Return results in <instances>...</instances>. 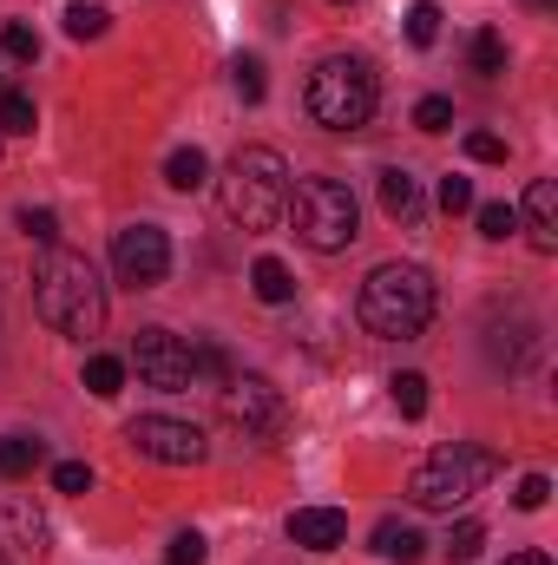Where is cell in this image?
<instances>
[{
  "instance_id": "cell-1",
  "label": "cell",
  "mask_w": 558,
  "mask_h": 565,
  "mask_svg": "<svg viewBox=\"0 0 558 565\" xmlns=\"http://www.w3.org/2000/svg\"><path fill=\"white\" fill-rule=\"evenodd\" d=\"M33 309H40L46 329L86 342V335L106 329V282H99V270H93L86 257H73V250H46L40 277H33Z\"/></svg>"
},
{
  "instance_id": "cell-2",
  "label": "cell",
  "mask_w": 558,
  "mask_h": 565,
  "mask_svg": "<svg viewBox=\"0 0 558 565\" xmlns=\"http://www.w3.org/2000/svg\"><path fill=\"white\" fill-rule=\"evenodd\" d=\"M433 302L440 296H433V277L420 264H382V270H368V282H362L355 316L382 342H415L420 329L433 322Z\"/></svg>"
},
{
  "instance_id": "cell-3",
  "label": "cell",
  "mask_w": 558,
  "mask_h": 565,
  "mask_svg": "<svg viewBox=\"0 0 558 565\" xmlns=\"http://www.w3.org/2000/svg\"><path fill=\"white\" fill-rule=\"evenodd\" d=\"M289 211V164L277 145H244L224 171V217L237 231H277Z\"/></svg>"
},
{
  "instance_id": "cell-4",
  "label": "cell",
  "mask_w": 558,
  "mask_h": 565,
  "mask_svg": "<svg viewBox=\"0 0 558 565\" xmlns=\"http://www.w3.org/2000/svg\"><path fill=\"white\" fill-rule=\"evenodd\" d=\"M289 224H296V237L309 244V250H348L355 237H362V204H355V191L342 184V178H302L296 191H289V211H282Z\"/></svg>"
},
{
  "instance_id": "cell-5",
  "label": "cell",
  "mask_w": 558,
  "mask_h": 565,
  "mask_svg": "<svg viewBox=\"0 0 558 565\" xmlns=\"http://www.w3.org/2000/svg\"><path fill=\"white\" fill-rule=\"evenodd\" d=\"M493 473H500V454L453 440V447H433V454L415 467L408 500H415L420 513H453V507H466V500H473Z\"/></svg>"
},
{
  "instance_id": "cell-6",
  "label": "cell",
  "mask_w": 558,
  "mask_h": 565,
  "mask_svg": "<svg viewBox=\"0 0 558 565\" xmlns=\"http://www.w3.org/2000/svg\"><path fill=\"white\" fill-rule=\"evenodd\" d=\"M309 119L322 126V132H362L368 119H375V73L362 66V60H348V53H335V60H322L315 73H309Z\"/></svg>"
},
{
  "instance_id": "cell-7",
  "label": "cell",
  "mask_w": 558,
  "mask_h": 565,
  "mask_svg": "<svg viewBox=\"0 0 558 565\" xmlns=\"http://www.w3.org/2000/svg\"><path fill=\"white\" fill-rule=\"evenodd\" d=\"M132 369H139L144 388H158V395L197 388V349L184 335H171V329H139L132 335Z\"/></svg>"
},
{
  "instance_id": "cell-8",
  "label": "cell",
  "mask_w": 558,
  "mask_h": 565,
  "mask_svg": "<svg viewBox=\"0 0 558 565\" xmlns=\"http://www.w3.org/2000/svg\"><path fill=\"white\" fill-rule=\"evenodd\" d=\"M224 422L237 427L244 440H277L289 408H282V388L270 375H230L224 382Z\"/></svg>"
},
{
  "instance_id": "cell-9",
  "label": "cell",
  "mask_w": 558,
  "mask_h": 565,
  "mask_svg": "<svg viewBox=\"0 0 558 565\" xmlns=\"http://www.w3.org/2000/svg\"><path fill=\"white\" fill-rule=\"evenodd\" d=\"M126 447L158 460V467H197L211 447H204V427L197 422H171V415H139L126 427Z\"/></svg>"
},
{
  "instance_id": "cell-10",
  "label": "cell",
  "mask_w": 558,
  "mask_h": 565,
  "mask_svg": "<svg viewBox=\"0 0 558 565\" xmlns=\"http://www.w3.org/2000/svg\"><path fill=\"white\" fill-rule=\"evenodd\" d=\"M112 277L126 282V289H158V282L171 277V237L158 224H126L112 237Z\"/></svg>"
},
{
  "instance_id": "cell-11",
  "label": "cell",
  "mask_w": 558,
  "mask_h": 565,
  "mask_svg": "<svg viewBox=\"0 0 558 565\" xmlns=\"http://www.w3.org/2000/svg\"><path fill=\"white\" fill-rule=\"evenodd\" d=\"M289 540H296L302 553H335V546L348 540V513H342V507H296V513H289Z\"/></svg>"
},
{
  "instance_id": "cell-12",
  "label": "cell",
  "mask_w": 558,
  "mask_h": 565,
  "mask_svg": "<svg viewBox=\"0 0 558 565\" xmlns=\"http://www.w3.org/2000/svg\"><path fill=\"white\" fill-rule=\"evenodd\" d=\"M519 217H526L533 250H546V257H552V250H558V184H552V178H533V184H526V211H519Z\"/></svg>"
},
{
  "instance_id": "cell-13",
  "label": "cell",
  "mask_w": 558,
  "mask_h": 565,
  "mask_svg": "<svg viewBox=\"0 0 558 565\" xmlns=\"http://www.w3.org/2000/svg\"><path fill=\"white\" fill-rule=\"evenodd\" d=\"M382 211L395 217V224H408L415 231L420 217H427V198H420V184H415V171H382Z\"/></svg>"
},
{
  "instance_id": "cell-14",
  "label": "cell",
  "mask_w": 558,
  "mask_h": 565,
  "mask_svg": "<svg viewBox=\"0 0 558 565\" xmlns=\"http://www.w3.org/2000/svg\"><path fill=\"white\" fill-rule=\"evenodd\" d=\"M368 553H382V559H395V565H415L427 553V540H420V526H408V520H382Z\"/></svg>"
},
{
  "instance_id": "cell-15",
  "label": "cell",
  "mask_w": 558,
  "mask_h": 565,
  "mask_svg": "<svg viewBox=\"0 0 558 565\" xmlns=\"http://www.w3.org/2000/svg\"><path fill=\"white\" fill-rule=\"evenodd\" d=\"M164 184H171V191H204V184H211V158H204L197 145H178V151L164 158Z\"/></svg>"
},
{
  "instance_id": "cell-16",
  "label": "cell",
  "mask_w": 558,
  "mask_h": 565,
  "mask_svg": "<svg viewBox=\"0 0 558 565\" xmlns=\"http://www.w3.org/2000/svg\"><path fill=\"white\" fill-rule=\"evenodd\" d=\"M40 440L33 434H0V480H26L33 467H40Z\"/></svg>"
},
{
  "instance_id": "cell-17",
  "label": "cell",
  "mask_w": 558,
  "mask_h": 565,
  "mask_svg": "<svg viewBox=\"0 0 558 565\" xmlns=\"http://www.w3.org/2000/svg\"><path fill=\"white\" fill-rule=\"evenodd\" d=\"M250 289H257L264 302H289V296H296V277H289V264H277V257H257V264H250Z\"/></svg>"
},
{
  "instance_id": "cell-18",
  "label": "cell",
  "mask_w": 558,
  "mask_h": 565,
  "mask_svg": "<svg viewBox=\"0 0 558 565\" xmlns=\"http://www.w3.org/2000/svg\"><path fill=\"white\" fill-rule=\"evenodd\" d=\"M33 126H40V113H33V93H13V86H0V132L26 139Z\"/></svg>"
},
{
  "instance_id": "cell-19",
  "label": "cell",
  "mask_w": 558,
  "mask_h": 565,
  "mask_svg": "<svg viewBox=\"0 0 558 565\" xmlns=\"http://www.w3.org/2000/svg\"><path fill=\"white\" fill-rule=\"evenodd\" d=\"M473 73H486V79L506 73V33H500V26H480V33H473Z\"/></svg>"
},
{
  "instance_id": "cell-20",
  "label": "cell",
  "mask_w": 558,
  "mask_h": 565,
  "mask_svg": "<svg viewBox=\"0 0 558 565\" xmlns=\"http://www.w3.org/2000/svg\"><path fill=\"white\" fill-rule=\"evenodd\" d=\"M86 388H93L99 402H112V395L126 388V362H119V355H93V362H86Z\"/></svg>"
},
{
  "instance_id": "cell-21",
  "label": "cell",
  "mask_w": 558,
  "mask_h": 565,
  "mask_svg": "<svg viewBox=\"0 0 558 565\" xmlns=\"http://www.w3.org/2000/svg\"><path fill=\"white\" fill-rule=\"evenodd\" d=\"M230 79H237V99H244V106H264L270 79H264V60H257V53H244V60L230 66Z\"/></svg>"
},
{
  "instance_id": "cell-22",
  "label": "cell",
  "mask_w": 558,
  "mask_h": 565,
  "mask_svg": "<svg viewBox=\"0 0 558 565\" xmlns=\"http://www.w3.org/2000/svg\"><path fill=\"white\" fill-rule=\"evenodd\" d=\"M388 395H395V408H401L408 422L427 415V375H415V369H408V375H395V382H388Z\"/></svg>"
},
{
  "instance_id": "cell-23",
  "label": "cell",
  "mask_w": 558,
  "mask_h": 565,
  "mask_svg": "<svg viewBox=\"0 0 558 565\" xmlns=\"http://www.w3.org/2000/svg\"><path fill=\"white\" fill-rule=\"evenodd\" d=\"M473 217H480V237H493V244H506L519 231V211L513 204H473Z\"/></svg>"
},
{
  "instance_id": "cell-24",
  "label": "cell",
  "mask_w": 558,
  "mask_h": 565,
  "mask_svg": "<svg viewBox=\"0 0 558 565\" xmlns=\"http://www.w3.org/2000/svg\"><path fill=\"white\" fill-rule=\"evenodd\" d=\"M106 20H112V13H106V7H93V0L66 7V33H73V40H99V33H106Z\"/></svg>"
},
{
  "instance_id": "cell-25",
  "label": "cell",
  "mask_w": 558,
  "mask_h": 565,
  "mask_svg": "<svg viewBox=\"0 0 558 565\" xmlns=\"http://www.w3.org/2000/svg\"><path fill=\"white\" fill-rule=\"evenodd\" d=\"M0 53H7V60H40V33H33L26 20H7V26H0Z\"/></svg>"
},
{
  "instance_id": "cell-26",
  "label": "cell",
  "mask_w": 558,
  "mask_h": 565,
  "mask_svg": "<svg viewBox=\"0 0 558 565\" xmlns=\"http://www.w3.org/2000/svg\"><path fill=\"white\" fill-rule=\"evenodd\" d=\"M408 40H415V46H433V40H440V7H433V0H415V7H408Z\"/></svg>"
},
{
  "instance_id": "cell-27",
  "label": "cell",
  "mask_w": 558,
  "mask_h": 565,
  "mask_svg": "<svg viewBox=\"0 0 558 565\" xmlns=\"http://www.w3.org/2000/svg\"><path fill=\"white\" fill-rule=\"evenodd\" d=\"M415 126H420V132H453V99L427 93V99L415 106Z\"/></svg>"
},
{
  "instance_id": "cell-28",
  "label": "cell",
  "mask_w": 558,
  "mask_h": 565,
  "mask_svg": "<svg viewBox=\"0 0 558 565\" xmlns=\"http://www.w3.org/2000/svg\"><path fill=\"white\" fill-rule=\"evenodd\" d=\"M480 546H486V526L480 520H460L453 540H447V559H480Z\"/></svg>"
},
{
  "instance_id": "cell-29",
  "label": "cell",
  "mask_w": 558,
  "mask_h": 565,
  "mask_svg": "<svg viewBox=\"0 0 558 565\" xmlns=\"http://www.w3.org/2000/svg\"><path fill=\"white\" fill-rule=\"evenodd\" d=\"M20 231H26V237H33L40 250H53V237H60V217H53V211H33V204H26V211H20Z\"/></svg>"
},
{
  "instance_id": "cell-30",
  "label": "cell",
  "mask_w": 558,
  "mask_h": 565,
  "mask_svg": "<svg viewBox=\"0 0 558 565\" xmlns=\"http://www.w3.org/2000/svg\"><path fill=\"white\" fill-rule=\"evenodd\" d=\"M546 500H552V480H546V473H526V480L513 487V507H519V513H539Z\"/></svg>"
},
{
  "instance_id": "cell-31",
  "label": "cell",
  "mask_w": 558,
  "mask_h": 565,
  "mask_svg": "<svg viewBox=\"0 0 558 565\" xmlns=\"http://www.w3.org/2000/svg\"><path fill=\"white\" fill-rule=\"evenodd\" d=\"M440 211H447V217H460V211H473V184H466L460 171H453V178H440Z\"/></svg>"
},
{
  "instance_id": "cell-32",
  "label": "cell",
  "mask_w": 558,
  "mask_h": 565,
  "mask_svg": "<svg viewBox=\"0 0 558 565\" xmlns=\"http://www.w3.org/2000/svg\"><path fill=\"white\" fill-rule=\"evenodd\" d=\"M93 487V467L86 460H60L53 467V493H86Z\"/></svg>"
},
{
  "instance_id": "cell-33",
  "label": "cell",
  "mask_w": 558,
  "mask_h": 565,
  "mask_svg": "<svg viewBox=\"0 0 558 565\" xmlns=\"http://www.w3.org/2000/svg\"><path fill=\"white\" fill-rule=\"evenodd\" d=\"M7 520H13V533H20L33 553L46 546V520H40V513H26V507H7Z\"/></svg>"
},
{
  "instance_id": "cell-34",
  "label": "cell",
  "mask_w": 558,
  "mask_h": 565,
  "mask_svg": "<svg viewBox=\"0 0 558 565\" xmlns=\"http://www.w3.org/2000/svg\"><path fill=\"white\" fill-rule=\"evenodd\" d=\"M466 158H480V164H506V139H493V132H466Z\"/></svg>"
},
{
  "instance_id": "cell-35",
  "label": "cell",
  "mask_w": 558,
  "mask_h": 565,
  "mask_svg": "<svg viewBox=\"0 0 558 565\" xmlns=\"http://www.w3.org/2000/svg\"><path fill=\"white\" fill-rule=\"evenodd\" d=\"M164 565H204V533H178L171 553H164Z\"/></svg>"
},
{
  "instance_id": "cell-36",
  "label": "cell",
  "mask_w": 558,
  "mask_h": 565,
  "mask_svg": "<svg viewBox=\"0 0 558 565\" xmlns=\"http://www.w3.org/2000/svg\"><path fill=\"white\" fill-rule=\"evenodd\" d=\"M506 565H552V553H513Z\"/></svg>"
},
{
  "instance_id": "cell-37",
  "label": "cell",
  "mask_w": 558,
  "mask_h": 565,
  "mask_svg": "<svg viewBox=\"0 0 558 565\" xmlns=\"http://www.w3.org/2000/svg\"><path fill=\"white\" fill-rule=\"evenodd\" d=\"M335 7H342V0H335Z\"/></svg>"
}]
</instances>
